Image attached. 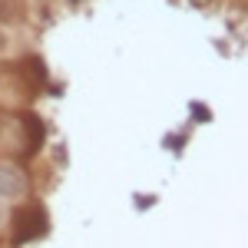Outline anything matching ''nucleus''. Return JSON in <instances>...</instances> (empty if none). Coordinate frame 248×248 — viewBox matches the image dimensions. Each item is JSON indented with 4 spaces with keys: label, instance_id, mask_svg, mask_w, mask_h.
<instances>
[{
    "label": "nucleus",
    "instance_id": "obj_1",
    "mask_svg": "<svg viewBox=\"0 0 248 248\" xmlns=\"http://www.w3.org/2000/svg\"><path fill=\"white\" fill-rule=\"evenodd\" d=\"M14 232H17V242H33V238H43V235H46V212L40 209V205L20 209L17 218H14Z\"/></svg>",
    "mask_w": 248,
    "mask_h": 248
},
{
    "label": "nucleus",
    "instance_id": "obj_2",
    "mask_svg": "<svg viewBox=\"0 0 248 248\" xmlns=\"http://www.w3.org/2000/svg\"><path fill=\"white\" fill-rule=\"evenodd\" d=\"M23 192H27V175L10 162H0V199H20Z\"/></svg>",
    "mask_w": 248,
    "mask_h": 248
},
{
    "label": "nucleus",
    "instance_id": "obj_3",
    "mask_svg": "<svg viewBox=\"0 0 248 248\" xmlns=\"http://www.w3.org/2000/svg\"><path fill=\"white\" fill-rule=\"evenodd\" d=\"M23 20V3L20 0H0V23H20Z\"/></svg>",
    "mask_w": 248,
    "mask_h": 248
},
{
    "label": "nucleus",
    "instance_id": "obj_4",
    "mask_svg": "<svg viewBox=\"0 0 248 248\" xmlns=\"http://www.w3.org/2000/svg\"><path fill=\"white\" fill-rule=\"evenodd\" d=\"M3 50H7V37L0 33V53H3Z\"/></svg>",
    "mask_w": 248,
    "mask_h": 248
}]
</instances>
